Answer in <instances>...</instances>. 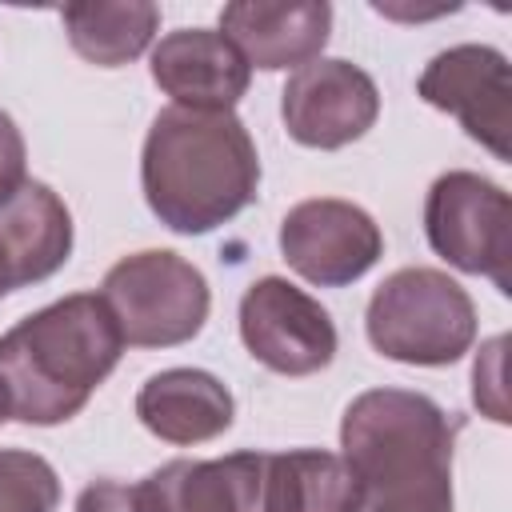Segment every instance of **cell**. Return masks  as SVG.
I'll use <instances>...</instances> for the list:
<instances>
[{
  "instance_id": "obj_1",
  "label": "cell",
  "mask_w": 512,
  "mask_h": 512,
  "mask_svg": "<svg viewBox=\"0 0 512 512\" xmlns=\"http://www.w3.org/2000/svg\"><path fill=\"white\" fill-rule=\"evenodd\" d=\"M448 412L408 388H368L340 416V460L356 484L352 512H452Z\"/></svg>"
},
{
  "instance_id": "obj_17",
  "label": "cell",
  "mask_w": 512,
  "mask_h": 512,
  "mask_svg": "<svg viewBox=\"0 0 512 512\" xmlns=\"http://www.w3.org/2000/svg\"><path fill=\"white\" fill-rule=\"evenodd\" d=\"M264 512H352L356 484L336 452H264Z\"/></svg>"
},
{
  "instance_id": "obj_22",
  "label": "cell",
  "mask_w": 512,
  "mask_h": 512,
  "mask_svg": "<svg viewBox=\"0 0 512 512\" xmlns=\"http://www.w3.org/2000/svg\"><path fill=\"white\" fill-rule=\"evenodd\" d=\"M16 284H12V264H8V256H4V248H0V300L12 292Z\"/></svg>"
},
{
  "instance_id": "obj_2",
  "label": "cell",
  "mask_w": 512,
  "mask_h": 512,
  "mask_svg": "<svg viewBox=\"0 0 512 512\" xmlns=\"http://www.w3.org/2000/svg\"><path fill=\"white\" fill-rule=\"evenodd\" d=\"M140 188L152 216L204 236L236 220L260 192V156L236 112L160 108L140 152Z\"/></svg>"
},
{
  "instance_id": "obj_3",
  "label": "cell",
  "mask_w": 512,
  "mask_h": 512,
  "mask_svg": "<svg viewBox=\"0 0 512 512\" xmlns=\"http://www.w3.org/2000/svg\"><path fill=\"white\" fill-rule=\"evenodd\" d=\"M124 336L100 292L44 304L0 336V388L8 416L52 428L72 420L120 364Z\"/></svg>"
},
{
  "instance_id": "obj_12",
  "label": "cell",
  "mask_w": 512,
  "mask_h": 512,
  "mask_svg": "<svg viewBox=\"0 0 512 512\" xmlns=\"http://www.w3.org/2000/svg\"><path fill=\"white\" fill-rule=\"evenodd\" d=\"M220 32L236 44L248 68L280 72L304 68L316 60L332 32V4L296 0V4H260L236 0L220 8Z\"/></svg>"
},
{
  "instance_id": "obj_15",
  "label": "cell",
  "mask_w": 512,
  "mask_h": 512,
  "mask_svg": "<svg viewBox=\"0 0 512 512\" xmlns=\"http://www.w3.org/2000/svg\"><path fill=\"white\" fill-rule=\"evenodd\" d=\"M0 248L12 264V284H40L72 256V212L40 180H24L12 200L0 204Z\"/></svg>"
},
{
  "instance_id": "obj_11",
  "label": "cell",
  "mask_w": 512,
  "mask_h": 512,
  "mask_svg": "<svg viewBox=\"0 0 512 512\" xmlns=\"http://www.w3.org/2000/svg\"><path fill=\"white\" fill-rule=\"evenodd\" d=\"M148 72L176 108L192 112H232L252 80L236 44L216 28H176L160 36Z\"/></svg>"
},
{
  "instance_id": "obj_8",
  "label": "cell",
  "mask_w": 512,
  "mask_h": 512,
  "mask_svg": "<svg viewBox=\"0 0 512 512\" xmlns=\"http://www.w3.org/2000/svg\"><path fill=\"white\" fill-rule=\"evenodd\" d=\"M416 96L436 112L456 116L496 160H512V72L500 48L456 44L436 52L416 80Z\"/></svg>"
},
{
  "instance_id": "obj_13",
  "label": "cell",
  "mask_w": 512,
  "mask_h": 512,
  "mask_svg": "<svg viewBox=\"0 0 512 512\" xmlns=\"http://www.w3.org/2000/svg\"><path fill=\"white\" fill-rule=\"evenodd\" d=\"M264 452L168 460L140 480L144 512H264Z\"/></svg>"
},
{
  "instance_id": "obj_14",
  "label": "cell",
  "mask_w": 512,
  "mask_h": 512,
  "mask_svg": "<svg viewBox=\"0 0 512 512\" xmlns=\"http://www.w3.org/2000/svg\"><path fill=\"white\" fill-rule=\"evenodd\" d=\"M136 416L164 444H204L232 428L236 400L204 368H164L140 384Z\"/></svg>"
},
{
  "instance_id": "obj_19",
  "label": "cell",
  "mask_w": 512,
  "mask_h": 512,
  "mask_svg": "<svg viewBox=\"0 0 512 512\" xmlns=\"http://www.w3.org/2000/svg\"><path fill=\"white\" fill-rule=\"evenodd\" d=\"M504 336H492L476 364H472V400L484 416H492L496 424H508V400H504Z\"/></svg>"
},
{
  "instance_id": "obj_7",
  "label": "cell",
  "mask_w": 512,
  "mask_h": 512,
  "mask_svg": "<svg viewBox=\"0 0 512 512\" xmlns=\"http://www.w3.org/2000/svg\"><path fill=\"white\" fill-rule=\"evenodd\" d=\"M240 340L256 364L280 376H312L336 356L328 308L284 276H260L244 288Z\"/></svg>"
},
{
  "instance_id": "obj_23",
  "label": "cell",
  "mask_w": 512,
  "mask_h": 512,
  "mask_svg": "<svg viewBox=\"0 0 512 512\" xmlns=\"http://www.w3.org/2000/svg\"><path fill=\"white\" fill-rule=\"evenodd\" d=\"M8 420V396H4V388H0V424Z\"/></svg>"
},
{
  "instance_id": "obj_4",
  "label": "cell",
  "mask_w": 512,
  "mask_h": 512,
  "mask_svg": "<svg viewBox=\"0 0 512 512\" xmlns=\"http://www.w3.org/2000/svg\"><path fill=\"white\" fill-rule=\"evenodd\" d=\"M364 332L396 364L444 368L476 344V304L440 268H400L372 292Z\"/></svg>"
},
{
  "instance_id": "obj_18",
  "label": "cell",
  "mask_w": 512,
  "mask_h": 512,
  "mask_svg": "<svg viewBox=\"0 0 512 512\" xmlns=\"http://www.w3.org/2000/svg\"><path fill=\"white\" fill-rule=\"evenodd\" d=\"M60 476L40 452L0 448V512H56Z\"/></svg>"
},
{
  "instance_id": "obj_20",
  "label": "cell",
  "mask_w": 512,
  "mask_h": 512,
  "mask_svg": "<svg viewBox=\"0 0 512 512\" xmlns=\"http://www.w3.org/2000/svg\"><path fill=\"white\" fill-rule=\"evenodd\" d=\"M24 180H28V148L16 120L0 108V204L12 200Z\"/></svg>"
},
{
  "instance_id": "obj_9",
  "label": "cell",
  "mask_w": 512,
  "mask_h": 512,
  "mask_svg": "<svg viewBox=\"0 0 512 512\" xmlns=\"http://www.w3.org/2000/svg\"><path fill=\"white\" fill-rule=\"evenodd\" d=\"M280 256L316 288H344L384 256L380 224L352 200L316 196L288 208L280 220Z\"/></svg>"
},
{
  "instance_id": "obj_6",
  "label": "cell",
  "mask_w": 512,
  "mask_h": 512,
  "mask_svg": "<svg viewBox=\"0 0 512 512\" xmlns=\"http://www.w3.org/2000/svg\"><path fill=\"white\" fill-rule=\"evenodd\" d=\"M424 236L440 260L468 276H488L512 296V200L500 184L468 168L436 176L424 200Z\"/></svg>"
},
{
  "instance_id": "obj_5",
  "label": "cell",
  "mask_w": 512,
  "mask_h": 512,
  "mask_svg": "<svg viewBox=\"0 0 512 512\" xmlns=\"http://www.w3.org/2000/svg\"><path fill=\"white\" fill-rule=\"evenodd\" d=\"M100 296L132 348H176L200 336L212 292L204 272L168 248H144L116 260Z\"/></svg>"
},
{
  "instance_id": "obj_10",
  "label": "cell",
  "mask_w": 512,
  "mask_h": 512,
  "mask_svg": "<svg viewBox=\"0 0 512 512\" xmlns=\"http://www.w3.org/2000/svg\"><path fill=\"white\" fill-rule=\"evenodd\" d=\"M380 116L376 80L340 56H316L296 68L280 92V120L304 148L336 152L360 140Z\"/></svg>"
},
{
  "instance_id": "obj_16",
  "label": "cell",
  "mask_w": 512,
  "mask_h": 512,
  "mask_svg": "<svg viewBox=\"0 0 512 512\" xmlns=\"http://www.w3.org/2000/svg\"><path fill=\"white\" fill-rule=\"evenodd\" d=\"M60 24L76 56L96 68H120L152 44L160 8L148 0H80L60 8Z\"/></svg>"
},
{
  "instance_id": "obj_21",
  "label": "cell",
  "mask_w": 512,
  "mask_h": 512,
  "mask_svg": "<svg viewBox=\"0 0 512 512\" xmlns=\"http://www.w3.org/2000/svg\"><path fill=\"white\" fill-rule=\"evenodd\" d=\"M76 512H144L140 484L120 480H96L76 496Z\"/></svg>"
}]
</instances>
